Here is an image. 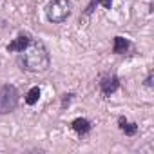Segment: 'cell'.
Masks as SVG:
<instances>
[{"label":"cell","instance_id":"7","mask_svg":"<svg viewBox=\"0 0 154 154\" xmlns=\"http://www.w3.org/2000/svg\"><path fill=\"white\" fill-rule=\"evenodd\" d=\"M118 129H120L125 136H136V132H138V123L129 122L125 116H118Z\"/></svg>","mask_w":154,"mask_h":154},{"label":"cell","instance_id":"4","mask_svg":"<svg viewBox=\"0 0 154 154\" xmlns=\"http://www.w3.org/2000/svg\"><path fill=\"white\" fill-rule=\"evenodd\" d=\"M98 87H100V93L109 98L111 94H114L118 89H120V78H118V74L114 72H109V74H103L100 82H98Z\"/></svg>","mask_w":154,"mask_h":154},{"label":"cell","instance_id":"8","mask_svg":"<svg viewBox=\"0 0 154 154\" xmlns=\"http://www.w3.org/2000/svg\"><path fill=\"white\" fill-rule=\"evenodd\" d=\"M131 47H132V44H131L127 38H123V36H120V35L114 36V40H112V53H114V54H125Z\"/></svg>","mask_w":154,"mask_h":154},{"label":"cell","instance_id":"2","mask_svg":"<svg viewBox=\"0 0 154 154\" xmlns=\"http://www.w3.org/2000/svg\"><path fill=\"white\" fill-rule=\"evenodd\" d=\"M72 13L71 0H51L45 6V17L51 24H62L65 22Z\"/></svg>","mask_w":154,"mask_h":154},{"label":"cell","instance_id":"5","mask_svg":"<svg viewBox=\"0 0 154 154\" xmlns=\"http://www.w3.org/2000/svg\"><path fill=\"white\" fill-rule=\"evenodd\" d=\"M31 35L29 33H20L13 42H9L8 45H6V49H8V53H22L29 44H31Z\"/></svg>","mask_w":154,"mask_h":154},{"label":"cell","instance_id":"12","mask_svg":"<svg viewBox=\"0 0 154 154\" xmlns=\"http://www.w3.org/2000/svg\"><path fill=\"white\" fill-rule=\"evenodd\" d=\"M145 87H152V71H149V74H147V78H145Z\"/></svg>","mask_w":154,"mask_h":154},{"label":"cell","instance_id":"1","mask_svg":"<svg viewBox=\"0 0 154 154\" xmlns=\"http://www.w3.org/2000/svg\"><path fill=\"white\" fill-rule=\"evenodd\" d=\"M18 65L22 71L27 72H44L51 65V56L49 51L45 49L44 42L40 40H31V44L20 53L18 56Z\"/></svg>","mask_w":154,"mask_h":154},{"label":"cell","instance_id":"9","mask_svg":"<svg viewBox=\"0 0 154 154\" xmlns=\"http://www.w3.org/2000/svg\"><path fill=\"white\" fill-rule=\"evenodd\" d=\"M96 6H103L105 9H112V0H89V4H87L84 15H85V17L93 15L94 9H96Z\"/></svg>","mask_w":154,"mask_h":154},{"label":"cell","instance_id":"3","mask_svg":"<svg viewBox=\"0 0 154 154\" xmlns=\"http://www.w3.org/2000/svg\"><path fill=\"white\" fill-rule=\"evenodd\" d=\"M18 89L13 84H4L0 87V114H9L18 107Z\"/></svg>","mask_w":154,"mask_h":154},{"label":"cell","instance_id":"6","mask_svg":"<svg viewBox=\"0 0 154 154\" xmlns=\"http://www.w3.org/2000/svg\"><path fill=\"white\" fill-rule=\"evenodd\" d=\"M71 129L78 134V136H87L93 129V123L87 120V118H74L71 122Z\"/></svg>","mask_w":154,"mask_h":154},{"label":"cell","instance_id":"11","mask_svg":"<svg viewBox=\"0 0 154 154\" xmlns=\"http://www.w3.org/2000/svg\"><path fill=\"white\" fill-rule=\"evenodd\" d=\"M72 96H74V93H65V94L62 96V109H65V105H69V103H71Z\"/></svg>","mask_w":154,"mask_h":154},{"label":"cell","instance_id":"10","mask_svg":"<svg viewBox=\"0 0 154 154\" xmlns=\"http://www.w3.org/2000/svg\"><path fill=\"white\" fill-rule=\"evenodd\" d=\"M40 94H42V91H40L38 85L31 87V89L27 91V94H26V103H27V105H35V103L40 100Z\"/></svg>","mask_w":154,"mask_h":154}]
</instances>
